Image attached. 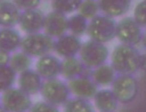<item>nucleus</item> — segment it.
Segmentation results:
<instances>
[{
  "label": "nucleus",
  "instance_id": "2",
  "mask_svg": "<svg viewBox=\"0 0 146 112\" xmlns=\"http://www.w3.org/2000/svg\"><path fill=\"white\" fill-rule=\"evenodd\" d=\"M117 23L113 18L106 15H98L88 22V35L90 40L106 44L116 37Z\"/></svg>",
  "mask_w": 146,
  "mask_h": 112
},
{
  "label": "nucleus",
  "instance_id": "26",
  "mask_svg": "<svg viewBox=\"0 0 146 112\" xmlns=\"http://www.w3.org/2000/svg\"><path fill=\"white\" fill-rule=\"evenodd\" d=\"M83 0H53V9L64 14H71L79 9Z\"/></svg>",
  "mask_w": 146,
  "mask_h": 112
},
{
  "label": "nucleus",
  "instance_id": "1",
  "mask_svg": "<svg viewBox=\"0 0 146 112\" xmlns=\"http://www.w3.org/2000/svg\"><path fill=\"white\" fill-rule=\"evenodd\" d=\"M140 55L133 46L119 44L111 53V66L118 74H134L139 70Z\"/></svg>",
  "mask_w": 146,
  "mask_h": 112
},
{
  "label": "nucleus",
  "instance_id": "35",
  "mask_svg": "<svg viewBox=\"0 0 146 112\" xmlns=\"http://www.w3.org/2000/svg\"><path fill=\"white\" fill-rule=\"evenodd\" d=\"M52 1H53V0H52Z\"/></svg>",
  "mask_w": 146,
  "mask_h": 112
},
{
  "label": "nucleus",
  "instance_id": "21",
  "mask_svg": "<svg viewBox=\"0 0 146 112\" xmlns=\"http://www.w3.org/2000/svg\"><path fill=\"white\" fill-rule=\"evenodd\" d=\"M32 65V57L24 53L23 51L21 52H14L11 55L9 66L15 70L17 74L25 72L29 70Z\"/></svg>",
  "mask_w": 146,
  "mask_h": 112
},
{
  "label": "nucleus",
  "instance_id": "29",
  "mask_svg": "<svg viewBox=\"0 0 146 112\" xmlns=\"http://www.w3.org/2000/svg\"><path fill=\"white\" fill-rule=\"evenodd\" d=\"M15 4L18 6L20 10L25 11V10L36 9L40 5L41 0H13Z\"/></svg>",
  "mask_w": 146,
  "mask_h": 112
},
{
  "label": "nucleus",
  "instance_id": "31",
  "mask_svg": "<svg viewBox=\"0 0 146 112\" xmlns=\"http://www.w3.org/2000/svg\"><path fill=\"white\" fill-rule=\"evenodd\" d=\"M139 69L146 72V53L145 54L140 55V59H139Z\"/></svg>",
  "mask_w": 146,
  "mask_h": 112
},
{
  "label": "nucleus",
  "instance_id": "28",
  "mask_svg": "<svg viewBox=\"0 0 146 112\" xmlns=\"http://www.w3.org/2000/svg\"><path fill=\"white\" fill-rule=\"evenodd\" d=\"M30 112H60L56 105H53L47 101H38L32 105Z\"/></svg>",
  "mask_w": 146,
  "mask_h": 112
},
{
  "label": "nucleus",
  "instance_id": "30",
  "mask_svg": "<svg viewBox=\"0 0 146 112\" xmlns=\"http://www.w3.org/2000/svg\"><path fill=\"white\" fill-rule=\"evenodd\" d=\"M11 55L6 51L0 50V65H9Z\"/></svg>",
  "mask_w": 146,
  "mask_h": 112
},
{
  "label": "nucleus",
  "instance_id": "22",
  "mask_svg": "<svg viewBox=\"0 0 146 112\" xmlns=\"http://www.w3.org/2000/svg\"><path fill=\"white\" fill-rule=\"evenodd\" d=\"M64 112H96V108L90 100L75 97L64 104Z\"/></svg>",
  "mask_w": 146,
  "mask_h": 112
},
{
  "label": "nucleus",
  "instance_id": "5",
  "mask_svg": "<svg viewBox=\"0 0 146 112\" xmlns=\"http://www.w3.org/2000/svg\"><path fill=\"white\" fill-rule=\"evenodd\" d=\"M40 93L45 101L60 106L68 102L72 92L68 83L56 77L43 81Z\"/></svg>",
  "mask_w": 146,
  "mask_h": 112
},
{
  "label": "nucleus",
  "instance_id": "17",
  "mask_svg": "<svg viewBox=\"0 0 146 112\" xmlns=\"http://www.w3.org/2000/svg\"><path fill=\"white\" fill-rule=\"evenodd\" d=\"M100 9L104 15L111 18L120 17L129 11L131 0H98Z\"/></svg>",
  "mask_w": 146,
  "mask_h": 112
},
{
  "label": "nucleus",
  "instance_id": "16",
  "mask_svg": "<svg viewBox=\"0 0 146 112\" xmlns=\"http://www.w3.org/2000/svg\"><path fill=\"white\" fill-rule=\"evenodd\" d=\"M90 70L88 69L80 58L77 57H70V58H65L62 61V69H61V74L66 79L70 80L75 77L82 76V75H88L87 70Z\"/></svg>",
  "mask_w": 146,
  "mask_h": 112
},
{
  "label": "nucleus",
  "instance_id": "11",
  "mask_svg": "<svg viewBox=\"0 0 146 112\" xmlns=\"http://www.w3.org/2000/svg\"><path fill=\"white\" fill-rule=\"evenodd\" d=\"M45 18L46 15H44V13L37 8L25 10L21 13L19 26L22 31L27 34L38 33L41 29H44Z\"/></svg>",
  "mask_w": 146,
  "mask_h": 112
},
{
  "label": "nucleus",
  "instance_id": "19",
  "mask_svg": "<svg viewBox=\"0 0 146 112\" xmlns=\"http://www.w3.org/2000/svg\"><path fill=\"white\" fill-rule=\"evenodd\" d=\"M22 38L20 33L14 28L0 29V50L14 53L21 47Z\"/></svg>",
  "mask_w": 146,
  "mask_h": 112
},
{
  "label": "nucleus",
  "instance_id": "23",
  "mask_svg": "<svg viewBox=\"0 0 146 112\" xmlns=\"http://www.w3.org/2000/svg\"><path fill=\"white\" fill-rule=\"evenodd\" d=\"M88 20L81 14H74L69 18V31L71 34L81 37L88 32Z\"/></svg>",
  "mask_w": 146,
  "mask_h": 112
},
{
  "label": "nucleus",
  "instance_id": "24",
  "mask_svg": "<svg viewBox=\"0 0 146 112\" xmlns=\"http://www.w3.org/2000/svg\"><path fill=\"white\" fill-rule=\"evenodd\" d=\"M17 72L9 65H0V91L7 90L13 87Z\"/></svg>",
  "mask_w": 146,
  "mask_h": 112
},
{
  "label": "nucleus",
  "instance_id": "18",
  "mask_svg": "<svg viewBox=\"0 0 146 112\" xmlns=\"http://www.w3.org/2000/svg\"><path fill=\"white\" fill-rule=\"evenodd\" d=\"M94 107L100 112H114L118 107V100L111 89H100L94 97Z\"/></svg>",
  "mask_w": 146,
  "mask_h": 112
},
{
  "label": "nucleus",
  "instance_id": "34",
  "mask_svg": "<svg viewBox=\"0 0 146 112\" xmlns=\"http://www.w3.org/2000/svg\"><path fill=\"white\" fill-rule=\"evenodd\" d=\"M0 105H1V99H0Z\"/></svg>",
  "mask_w": 146,
  "mask_h": 112
},
{
  "label": "nucleus",
  "instance_id": "3",
  "mask_svg": "<svg viewBox=\"0 0 146 112\" xmlns=\"http://www.w3.org/2000/svg\"><path fill=\"white\" fill-rule=\"evenodd\" d=\"M21 51L29 55L30 57L40 58L45 55L50 54L55 48L54 38L46 33H32L27 34L22 39Z\"/></svg>",
  "mask_w": 146,
  "mask_h": 112
},
{
  "label": "nucleus",
  "instance_id": "32",
  "mask_svg": "<svg viewBox=\"0 0 146 112\" xmlns=\"http://www.w3.org/2000/svg\"><path fill=\"white\" fill-rule=\"evenodd\" d=\"M141 42H142L143 46L146 48V31L143 33V37H142V41H141Z\"/></svg>",
  "mask_w": 146,
  "mask_h": 112
},
{
  "label": "nucleus",
  "instance_id": "13",
  "mask_svg": "<svg viewBox=\"0 0 146 112\" xmlns=\"http://www.w3.org/2000/svg\"><path fill=\"white\" fill-rule=\"evenodd\" d=\"M62 61L54 55H45L40 57L36 63V70L43 79L56 78L61 74Z\"/></svg>",
  "mask_w": 146,
  "mask_h": 112
},
{
  "label": "nucleus",
  "instance_id": "25",
  "mask_svg": "<svg viewBox=\"0 0 146 112\" xmlns=\"http://www.w3.org/2000/svg\"><path fill=\"white\" fill-rule=\"evenodd\" d=\"M79 14L88 20H92L98 15V12L100 11V5L96 0H83L79 6Z\"/></svg>",
  "mask_w": 146,
  "mask_h": 112
},
{
  "label": "nucleus",
  "instance_id": "20",
  "mask_svg": "<svg viewBox=\"0 0 146 112\" xmlns=\"http://www.w3.org/2000/svg\"><path fill=\"white\" fill-rule=\"evenodd\" d=\"M117 72L111 65L104 64L94 69L90 74L92 80L98 84V86H108L111 85L115 79Z\"/></svg>",
  "mask_w": 146,
  "mask_h": 112
},
{
  "label": "nucleus",
  "instance_id": "7",
  "mask_svg": "<svg viewBox=\"0 0 146 112\" xmlns=\"http://www.w3.org/2000/svg\"><path fill=\"white\" fill-rule=\"evenodd\" d=\"M1 105L7 112H27L33 104L28 93L21 88L11 87L2 93Z\"/></svg>",
  "mask_w": 146,
  "mask_h": 112
},
{
  "label": "nucleus",
  "instance_id": "6",
  "mask_svg": "<svg viewBox=\"0 0 146 112\" xmlns=\"http://www.w3.org/2000/svg\"><path fill=\"white\" fill-rule=\"evenodd\" d=\"M119 103L128 104L136 99L139 92V84L133 74H118L111 84Z\"/></svg>",
  "mask_w": 146,
  "mask_h": 112
},
{
  "label": "nucleus",
  "instance_id": "9",
  "mask_svg": "<svg viewBox=\"0 0 146 112\" xmlns=\"http://www.w3.org/2000/svg\"><path fill=\"white\" fill-rule=\"evenodd\" d=\"M71 92L79 98L90 100L94 99V95L98 92V84L92 80V78L88 75L75 77L68 81Z\"/></svg>",
  "mask_w": 146,
  "mask_h": 112
},
{
  "label": "nucleus",
  "instance_id": "4",
  "mask_svg": "<svg viewBox=\"0 0 146 112\" xmlns=\"http://www.w3.org/2000/svg\"><path fill=\"white\" fill-rule=\"evenodd\" d=\"M79 55L83 64L90 70L106 64L110 57V50L102 43L88 40L83 44Z\"/></svg>",
  "mask_w": 146,
  "mask_h": 112
},
{
  "label": "nucleus",
  "instance_id": "8",
  "mask_svg": "<svg viewBox=\"0 0 146 112\" xmlns=\"http://www.w3.org/2000/svg\"><path fill=\"white\" fill-rule=\"evenodd\" d=\"M142 27L133 17H124L117 23L116 38L121 44L136 46L142 41Z\"/></svg>",
  "mask_w": 146,
  "mask_h": 112
},
{
  "label": "nucleus",
  "instance_id": "14",
  "mask_svg": "<svg viewBox=\"0 0 146 112\" xmlns=\"http://www.w3.org/2000/svg\"><path fill=\"white\" fill-rule=\"evenodd\" d=\"M21 13L13 0H0V27L13 28L19 24Z\"/></svg>",
  "mask_w": 146,
  "mask_h": 112
},
{
  "label": "nucleus",
  "instance_id": "33",
  "mask_svg": "<svg viewBox=\"0 0 146 112\" xmlns=\"http://www.w3.org/2000/svg\"><path fill=\"white\" fill-rule=\"evenodd\" d=\"M0 112H7V111L4 109V107L2 106V105H0Z\"/></svg>",
  "mask_w": 146,
  "mask_h": 112
},
{
  "label": "nucleus",
  "instance_id": "12",
  "mask_svg": "<svg viewBox=\"0 0 146 112\" xmlns=\"http://www.w3.org/2000/svg\"><path fill=\"white\" fill-rule=\"evenodd\" d=\"M83 46L80 37L73 35V34H65L55 41L54 51L60 57L70 58L76 57L80 53Z\"/></svg>",
  "mask_w": 146,
  "mask_h": 112
},
{
  "label": "nucleus",
  "instance_id": "10",
  "mask_svg": "<svg viewBox=\"0 0 146 112\" xmlns=\"http://www.w3.org/2000/svg\"><path fill=\"white\" fill-rule=\"evenodd\" d=\"M44 30L52 38H59L69 31V18L56 10L49 12L45 18Z\"/></svg>",
  "mask_w": 146,
  "mask_h": 112
},
{
  "label": "nucleus",
  "instance_id": "27",
  "mask_svg": "<svg viewBox=\"0 0 146 112\" xmlns=\"http://www.w3.org/2000/svg\"><path fill=\"white\" fill-rule=\"evenodd\" d=\"M133 18L141 27L146 28V0L139 2L134 8Z\"/></svg>",
  "mask_w": 146,
  "mask_h": 112
},
{
  "label": "nucleus",
  "instance_id": "15",
  "mask_svg": "<svg viewBox=\"0 0 146 112\" xmlns=\"http://www.w3.org/2000/svg\"><path fill=\"white\" fill-rule=\"evenodd\" d=\"M41 75L37 72L36 70H29L21 72L18 77L19 88L28 93L29 95L37 94L41 91L43 80Z\"/></svg>",
  "mask_w": 146,
  "mask_h": 112
}]
</instances>
